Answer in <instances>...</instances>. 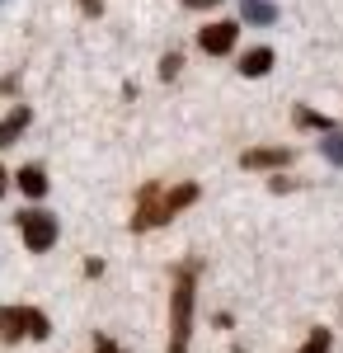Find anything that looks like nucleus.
I'll use <instances>...</instances> for the list:
<instances>
[{"instance_id": "obj_18", "label": "nucleus", "mask_w": 343, "mask_h": 353, "mask_svg": "<svg viewBox=\"0 0 343 353\" xmlns=\"http://www.w3.org/2000/svg\"><path fill=\"white\" fill-rule=\"evenodd\" d=\"M5 184H10V179H5V170H0V193H5Z\"/></svg>"}, {"instance_id": "obj_13", "label": "nucleus", "mask_w": 343, "mask_h": 353, "mask_svg": "<svg viewBox=\"0 0 343 353\" xmlns=\"http://www.w3.org/2000/svg\"><path fill=\"white\" fill-rule=\"evenodd\" d=\"M329 349H334V334L329 330H311L306 344H301V353H329Z\"/></svg>"}, {"instance_id": "obj_7", "label": "nucleus", "mask_w": 343, "mask_h": 353, "mask_svg": "<svg viewBox=\"0 0 343 353\" xmlns=\"http://www.w3.org/2000/svg\"><path fill=\"white\" fill-rule=\"evenodd\" d=\"M273 71V48H249V52L240 57V76H249V81H259Z\"/></svg>"}, {"instance_id": "obj_3", "label": "nucleus", "mask_w": 343, "mask_h": 353, "mask_svg": "<svg viewBox=\"0 0 343 353\" xmlns=\"http://www.w3.org/2000/svg\"><path fill=\"white\" fill-rule=\"evenodd\" d=\"M0 334H10V339H48L52 334V321L38 311V306H0Z\"/></svg>"}, {"instance_id": "obj_4", "label": "nucleus", "mask_w": 343, "mask_h": 353, "mask_svg": "<svg viewBox=\"0 0 343 353\" xmlns=\"http://www.w3.org/2000/svg\"><path fill=\"white\" fill-rule=\"evenodd\" d=\"M14 221H19V236H24V245L33 250V254H48V250L56 245V231H61V226H56L52 212H43V208H28V212H19Z\"/></svg>"}, {"instance_id": "obj_2", "label": "nucleus", "mask_w": 343, "mask_h": 353, "mask_svg": "<svg viewBox=\"0 0 343 353\" xmlns=\"http://www.w3.org/2000/svg\"><path fill=\"white\" fill-rule=\"evenodd\" d=\"M193 278H198V264H184L179 278H174V292H169V349L165 353H188V339H193Z\"/></svg>"}, {"instance_id": "obj_16", "label": "nucleus", "mask_w": 343, "mask_h": 353, "mask_svg": "<svg viewBox=\"0 0 343 353\" xmlns=\"http://www.w3.org/2000/svg\"><path fill=\"white\" fill-rule=\"evenodd\" d=\"M94 353H123V349H118V344H113L108 334H99V339H94Z\"/></svg>"}, {"instance_id": "obj_6", "label": "nucleus", "mask_w": 343, "mask_h": 353, "mask_svg": "<svg viewBox=\"0 0 343 353\" xmlns=\"http://www.w3.org/2000/svg\"><path fill=\"white\" fill-rule=\"evenodd\" d=\"M240 165L245 170H282V165H291V151L287 146H254L240 156Z\"/></svg>"}, {"instance_id": "obj_11", "label": "nucleus", "mask_w": 343, "mask_h": 353, "mask_svg": "<svg viewBox=\"0 0 343 353\" xmlns=\"http://www.w3.org/2000/svg\"><path fill=\"white\" fill-rule=\"evenodd\" d=\"M320 151H324V161H329V165H339V170H343V132H339V128H334V132H324Z\"/></svg>"}, {"instance_id": "obj_12", "label": "nucleus", "mask_w": 343, "mask_h": 353, "mask_svg": "<svg viewBox=\"0 0 343 353\" xmlns=\"http://www.w3.org/2000/svg\"><path fill=\"white\" fill-rule=\"evenodd\" d=\"M296 123H301V128H315L320 137L334 132V118H324V113H315V109H296Z\"/></svg>"}, {"instance_id": "obj_19", "label": "nucleus", "mask_w": 343, "mask_h": 353, "mask_svg": "<svg viewBox=\"0 0 343 353\" xmlns=\"http://www.w3.org/2000/svg\"><path fill=\"white\" fill-rule=\"evenodd\" d=\"M0 5H5V0H0Z\"/></svg>"}, {"instance_id": "obj_5", "label": "nucleus", "mask_w": 343, "mask_h": 353, "mask_svg": "<svg viewBox=\"0 0 343 353\" xmlns=\"http://www.w3.org/2000/svg\"><path fill=\"white\" fill-rule=\"evenodd\" d=\"M236 33H240V28L231 24V19H216V24H207L202 33H198V48L211 52V57H226L231 48H236Z\"/></svg>"}, {"instance_id": "obj_10", "label": "nucleus", "mask_w": 343, "mask_h": 353, "mask_svg": "<svg viewBox=\"0 0 343 353\" xmlns=\"http://www.w3.org/2000/svg\"><path fill=\"white\" fill-rule=\"evenodd\" d=\"M240 14H245L249 24H273V19H278V5H273V0H245Z\"/></svg>"}, {"instance_id": "obj_8", "label": "nucleus", "mask_w": 343, "mask_h": 353, "mask_svg": "<svg viewBox=\"0 0 343 353\" xmlns=\"http://www.w3.org/2000/svg\"><path fill=\"white\" fill-rule=\"evenodd\" d=\"M28 123H33V113H28L24 104H19V109H14L10 118H5V123H0V146H10V141H19Z\"/></svg>"}, {"instance_id": "obj_9", "label": "nucleus", "mask_w": 343, "mask_h": 353, "mask_svg": "<svg viewBox=\"0 0 343 353\" xmlns=\"http://www.w3.org/2000/svg\"><path fill=\"white\" fill-rule=\"evenodd\" d=\"M14 184H19V189H24L28 198H43V193H48V174H43V170H38V165H24V170H19V179H14Z\"/></svg>"}, {"instance_id": "obj_14", "label": "nucleus", "mask_w": 343, "mask_h": 353, "mask_svg": "<svg viewBox=\"0 0 343 353\" xmlns=\"http://www.w3.org/2000/svg\"><path fill=\"white\" fill-rule=\"evenodd\" d=\"M179 66H184V57H179V52H165V57H160V76H165V81H174V76H179Z\"/></svg>"}, {"instance_id": "obj_15", "label": "nucleus", "mask_w": 343, "mask_h": 353, "mask_svg": "<svg viewBox=\"0 0 343 353\" xmlns=\"http://www.w3.org/2000/svg\"><path fill=\"white\" fill-rule=\"evenodd\" d=\"M80 10H85L90 19H99V14H104V0H80Z\"/></svg>"}, {"instance_id": "obj_17", "label": "nucleus", "mask_w": 343, "mask_h": 353, "mask_svg": "<svg viewBox=\"0 0 343 353\" xmlns=\"http://www.w3.org/2000/svg\"><path fill=\"white\" fill-rule=\"evenodd\" d=\"M188 5H193V10H207V5H216V0H188Z\"/></svg>"}, {"instance_id": "obj_1", "label": "nucleus", "mask_w": 343, "mask_h": 353, "mask_svg": "<svg viewBox=\"0 0 343 353\" xmlns=\"http://www.w3.org/2000/svg\"><path fill=\"white\" fill-rule=\"evenodd\" d=\"M188 203H198V184H179V189L146 184V189H141V198H136L132 231H151V226H160V221H169L174 212H184Z\"/></svg>"}]
</instances>
